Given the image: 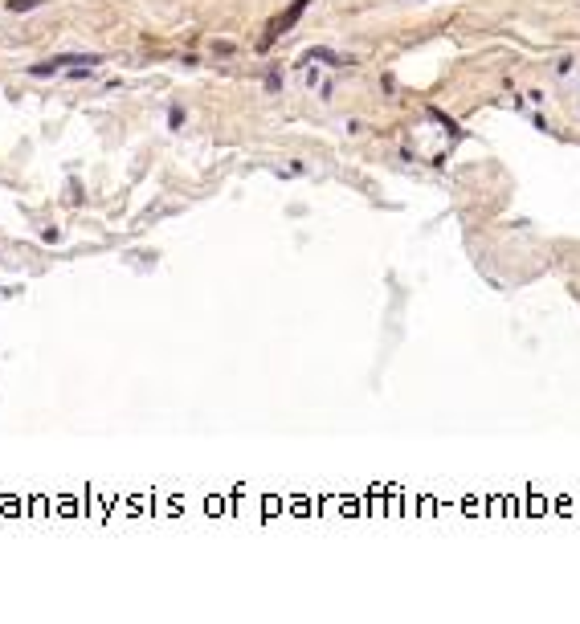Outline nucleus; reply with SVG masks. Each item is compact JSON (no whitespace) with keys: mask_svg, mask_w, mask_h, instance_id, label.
Segmentation results:
<instances>
[{"mask_svg":"<svg viewBox=\"0 0 580 624\" xmlns=\"http://www.w3.org/2000/svg\"><path fill=\"white\" fill-rule=\"evenodd\" d=\"M307 4H311V0H295V9H290V13H282V17L274 21V25H270V33H266V45H274V41H278V37L302 17V9H307Z\"/></svg>","mask_w":580,"mask_h":624,"instance_id":"nucleus-1","label":"nucleus"},{"mask_svg":"<svg viewBox=\"0 0 580 624\" xmlns=\"http://www.w3.org/2000/svg\"><path fill=\"white\" fill-rule=\"evenodd\" d=\"M37 4H45V0H9L13 13H29V9H37Z\"/></svg>","mask_w":580,"mask_h":624,"instance_id":"nucleus-3","label":"nucleus"},{"mask_svg":"<svg viewBox=\"0 0 580 624\" xmlns=\"http://www.w3.org/2000/svg\"><path fill=\"white\" fill-rule=\"evenodd\" d=\"M307 62H327V66H348V57H335L332 50H311V53H307Z\"/></svg>","mask_w":580,"mask_h":624,"instance_id":"nucleus-2","label":"nucleus"}]
</instances>
